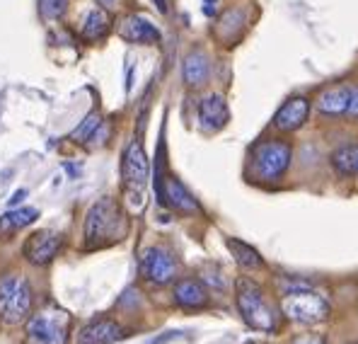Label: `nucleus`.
I'll return each mask as SVG.
<instances>
[{
    "label": "nucleus",
    "mask_w": 358,
    "mask_h": 344,
    "mask_svg": "<svg viewBox=\"0 0 358 344\" xmlns=\"http://www.w3.org/2000/svg\"><path fill=\"white\" fill-rule=\"evenodd\" d=\"M126 231H129V221L112 197H102L90 206L85 216V245L90 250L114 245L126 235Z\"/></svg>",
    "instance_id": "obj_1"
},
{
    "label": "nucleus",
    "mask_w": 358,
    "mask_h": 344,
    "mask_svg": "<svg viewBox=\"0 0 358 344\" xmlns=\"http://www.w3.org/2000/svg\"><path fill=\"white\" fill-rule=\"evenodd\" d=\"M281 310L288 320L298 322V325H320L331 313L329 301L310 287L288 289L281 298Z\"/></svg>",
    "instance_id": "obj_2"
},
{
    "label": "nucleus",
    "mask_w": 358,
    "mask_h": 344,
    "mask_svg": "<svg viewBox=\"0 0 358 344\" xmlns=\"http://www.w3.org/2000/svg\"><path fill=\"white\" fill-rule=\"evenodd\" d=\"M235 294H238V308L242 320L250 327L262 332H273L276 330V315H273L271 305L266 303V298L262 296V289L257 282L247 277H240L235 282Z\"/></svg>",
    "instance_id": "obj_3"
},
{
    "label": "nucleus",
    "mask_w": 358,
    "mask_h": 344,
    "mask_svg": "<svg viewBox=\"0 0 358 344\" xmlns=\"http://www.w3.org/2000/svg\"><path fill=\"white\" fill-rule=\"evenodd\" d=\"M31 313V289L29 282L20 274L0 279V320L5 325H20L29 320Z\"/></svg>",
    "instance_id": "obj_4"
},
{
    "label": "nucleus",
    "mask_w": 358,
    "mask_h": 344,
    "mask_svg": "<svg viewBox=\"0 0 358 344\" xmlns=\"http://www.w3.org/2000/svg\"><path fill=\"white\" fill-rule=\"evenodd\" d=\"M121 174H124V189L126 197L134 206L143 204V189L145 182H148L150 174V165H148V156H145L141 141H131L129 148L124 151V163H121Z\"/></svg>",
    "instance_id": "obj_5"
},
{
    "label": "nucleus",
    "mask_w": 358,
    "mask_h": 344,
    "mask_svg": "<svg viewBox=\"0 0 358 344\" xmlns=\"http://www.w3.org/2000/svg\"><path fill=\"white\" fill-rule=\"evenodd\" d=\"M291 156L293 151L286 141H264L252 153V172L264 182L281 179L291 165Z\"/></svg>",
    "instance_id": "obj_6"
},
{
    "label": "nucleus",
    "mask_w": 358,
    "mask_h": 344,
    "mask_svg": "<svg viewBox=\"0 0 358 344\" xmlns=\"http://www.w3.org/2000/svg\"><path fill=\"white\" fill-rule=\"evenodd\" d=\"M71 315L66 310H41L27 320V344H66Z\"/></svg>",
    "instance_id": "obj_7"
},
{
    "label": "nucleus",
    "mask_w": 358,
    "mask_h": 344,
    "mask_svg": "<svg viewBox=\"0 0 358 344\" xmlns=\"http://www.w3.org/2000/svg\"><path fill=\"white\" fill-rule=\"evenodd\" d=\"M141 277L148 279L150 284L165 287V284L175 282L177 277V259L165 250V247H148L141 252L138 259Z\"/></svg>",
    "instance_id": "obj_8"
},
{
    "label": "nucleus",
    "mask_w": 358,
    "mask_h": 344,
    "mask_svg": "<svg viewBox=\"0 0 358 344\" xmlns=\"http://www.w3.org/2000/svg\"><path fill=\"white\" fill-rule=\"evenodd\" d=\"M61 247H63L61 233H56V231H36V233H31L27 240H24L22 255H24V259H27L29 264H34V267H44V264H49L51 259L59 255Z\"/></svg>",
    "instance_id": "obj_9"
},
{
    "label": "nucleus",
    "mask_w": 358,
    "mask_h": 344,
    "mask_svg": "<svg viewBox=\"0 0 358 344\" xmlns=\"http://www.w3.org/2000/svg\"><path fill=\"white\" fill-rule=\"evenodd\" d=\"M119 34L131 44H157L160 41V29L143 15H129L121 20Z\"/></svg>",
    "instance_id": "obj_10"
},
{
    "label": "nucleus",
    "mask_w": 358,
    "mask_h": 344,
    "mask_svg": "<svg viewBox=\"0 0 358 344\" xmlns=\"http://www.w3.org/2000/svg\"><path fill=\"white\" fill-rule=\"evenodd\" d=\"M228 119H230V109L225 97L208 95V97L201 99V104H199V124H201V129L218 131L228 124Z\"/></svg>",
    "instance_id": "obj_11"
},
{
    "label": "nucleus",
    "mask_w": 358,
    "mask_h": 344,
    "mask_svg": "<svg viewBox=\"0 0 358 344\" xmlns=\"http://www.w3.org/2000/svg\"><path fill=\"white\" fill-rule=\"evenodd\" d=\"M162 204H167L179 214H199L201 211L199 201L192 197V192L177 177H167L165 184H162Z\"/></svg>",
    "instance_id": "obj_12"
},
{
    "label": "nucleus",
    "mask_w": 358,
    "mask_h": 344,
    "mask_svg": "<svg viewBox=\"0 0 358 344\" xmlns=\"http://www.w3.org/2000/svg\"><path fill=\"white\" fill-rule=\"evenodd\" d=\"M121 337H124V327L109 317H102V320H94L83 327L78 335V344H114Z\"/></svg>",
    "instance_id": "obj_13"
},
{
    "label": "nucleus",
    "mask_w": 358,
    "mask_h": 344,
    "mask_svg": "<svg viewBox=\"0 0 358 344\" xmlns=\"http://www.w3.org/2000/svg\"><path fill=\"white\" fill-rule=\"evenodd\" d=\"M310 114V102L305 97H291L286 104H281V109L273 116V126L278 131H296L308 121Z\"/></svg>",
    "instance_id": "obj_14"
},
{
    "label": "nucleus",
    "mask_w": 358,
    "mask_h": 344,
    "mask_svg": "<svg viewBox=\"0 0 358 344\" xmlns=\"http://www.w3.org/2000/svg\"><path fill=\"white\" fill-rule=\"evenodd\" d=\"M172 296H175V303L179 308L187 310H199L203 305H208V291L199 279H179Z\"/></svg>",
    "instance_id": "obj_15"
},
{
    "label": "nucleus",
    "mask_w": 358,
    "mask_h": 344,
    "mask_svg": "<svg viewBox=\"0 0 358 344\" xmlns=\"http://www.w3.org/2000/svg\"><path fill=\"white\" fill-rule=\"evenodd\" d=\"M349 104H351V90L346 85H334L327 88L317 99V112L327 114V116H339V114H349Z\"/></svg>",
    "instance_id": "obj_16"
},
{
    "label": "nucleus",
    "mask_w": 358,
    "mask_h": 344,
    "mask_svg": "<svg viewBox=\"0 0 358 344\" xmlns=\"http://www.w3.org/2000/svg\"><path fill=\"white\" fill-rule=\"evenodd\" d=\"M112 32V15L107 13V8H94L90 10L83 20L80 34L85 41H99Z\"/></svg>",
    "instance_id": "obj_17"
},
{
    "label": "nucleus",
    "mask_w": 358,
    "mask_h": 344,
    "mask_svg": "<svg viewBox=\"0 0 358 344\" xmlns=\"http://www.w3.org/2000/svg\"><path fill=\"white\" fill-rule=\"evenodd\" d=\"M182 76L184 83L192 88H199L208 81V58L203 51H192L187 58H184L182 66Z\"/></svg>",
    "instance_id": "obj_18"
},
{
    "label": "nucleus",
    "mask_w": 358,
    "mask_h": 344,
    "mask_svg": "<svg viewBox=\"0 0 358 344\" xmlns=\"http://www.w3.org/2000/svg\"><path fill=\"white\" fill-rule=\"evenodd\" d=\"M39 219V211L36 209H13L8 211V214L0 216V235L3 238H10L13 233H17L20 228H24V226L34 223V221Z\"/></svg>",
    "instance_id": "obj_19"
},
{
    "label": "nucleus",
    "mask_w": 358,
    "mask_h": 344,
    "mask_svg": "<svg viewBox=\"0 0 358 344\" xmlns=\"http://www.w3.org/2000/svg\"><path fill=\"white\" fill-rule=\"evenodd\" d=\"M228 250H230V255L235 257V262H238L242 269H262V267H264V259H262V255L252 245H247V242L230 238Z\"/></svg>",
    "instance_id": "obj_20"
},
{
    "label": "nucleus",
    "mask_w": 358,
    "mask_h": 344,
    "mask_svg": "<svg viewBox=\"0 0 358 344\" xmlns=\"http://www.w3.org/2000/svg\"><path fill=\"white\" fill-rule=\"evenodd\" d=\"M331 165L341 174H358V146H344L331 153Z\"/></svg>",
    "instance_id": "obj_21"
},
{
    "label": "nucleus",
    "mask_w": 358,
    "mask_h": 344,
    "mask_svg": "<svg viewBox=\"0 0 358 344\" xmlns=\"http://www.w3.org/2000/svg\"><path fill=\"white\" fill-rule=\"evenodd\" d=\"M99 126H102V114L90 112L85 119L80 121V126H76V131L71 134V141H76V144H90V139H94Z\"/></svg>",
    "instance_id": "obj_22"
},
{
    "label": "nucleus",
    "mask_w": 358,
    "mask_h": 344,
    "mask_svg": "<svg viewBox=\"0 0 358 344\" xmlns=\"http://www.w3.org/2000/svg\"><path fill=\"white\" fill-rule=\"evenodd\" d=\"M68 0H39V13L44 20H56L66 13Z\"/></svg>",
    "instance_id": "obj_23"
},
{
    "label": "nucleus",
    "mask_w": 358,
    "mask_h": 344,
    "mask_svg": "<svg viewBox=\"0 0 358 344\" xmlns=\"http://www.w3.org/2000/svg\"><path fill=\"white\" fill-rule=\"evenodd\" d=\"M293 344H327L322 340V337H317V335H305V337H298Z\"/></svg>",
    "instance_id": "obj_24"
},
{
    "label": "nucleus",
    "mask_w": 358,
    "mask_h": 344,
    "mask_svg": "<svg viewBox=\"0 0 358 344\" xmlns=\"http://www.w3.org/2000/svg\"><path fill=\"white\" fill-rule=\"evenodd\" d=\"M349 114L358 119V90H351V104H349Z\"/></svg>",
    "instance_id": "obj_25"
},
{
    "label": "nucleus",
    "mask_w": 358,
    "mask_h": 344,
    "mask_svg": "<svg viewBox=\"0 0 358 344\" xmlns=\"http://www.w3.org/2000/svg\"><path fill=\"white\" fill-rule=\"evenodd\" d=\"M24 197H27V189H17V192H15L13 197H10V206H17Z\"/></svg>",
    "instance_id": "obj_26"
},
{
    "label": "nucleus",
    "mask_w": 358,
    "mask_h": 344,
    "mask_svg": "<svg viewBox=\"0 0 358 344\" xmlns=\"http://www.w3.org/2000/svg\"><path fill=\"white\" fill-rule=\"evenodd\" d=\"M182 332H170V335H162V337H157V340H152L150 344H162V342H170V340H175V337H179Z\"/></svg>",
    "instance_id": "obj_27"
},
{
    "label": "nucleus",
    "mask_w": 358,
    "mask_h": 344,
    "mask_svg": "<svg viewBox=\"0 0 358 344\" xmlns=\"http://www.w3.org/2000/svg\"><path fill=\"white\" fill-rule=\"evenodd\" d=\"M203 13L208 15H215V0H203Z\"/></svg>",
    "instance_id": "obj_28"
},
{
    "label": "nucleus",
    "mask_w": 358,
    "mask_h": 344,
    "mask_svg": "<svg viewBox=\"0 0 358 344\" xmlns=\"http://www.w3.org/2000/svg\"><path fill=\"white\" fill-rule=\"evenodd\" d=\"M97 3L102 5V8H107V10H109V8H112L114 3H117V0H97Z\"/></svg>",
    "instance_id": "obj_29"
}]
</instances>
